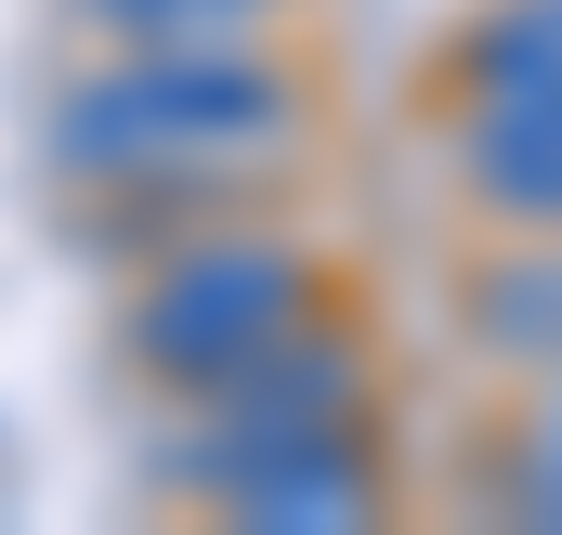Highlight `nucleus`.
I'll use <instances>...</instances> for the list:
<instances>
[{"label": "nucleus", "instance_id": "nucleus-9", "mask_svg": "<svg viewBox=\"0 0 562 535\" xmlns=\"http://www.w3.org/2000/svg\"><path fill=\"white\" fill-rule=\"evenodd\" d=\"M510 497H524V523H562V405L524 418V457H510Z\"/></svg>", "mask_w": 562, "mask_h": 535}, {"label": "nucleus", "instance_id": "nucleus-7", "mask_svg": "<svg viewBox=\"0 0 562 535\" xmlns=\"http://www.w3.org/2000/svg\"><path fill=\"white\" fill-rule=\"evenodd\" d=\"M471 327H484L497 353H562V249L471 274Z\"/></svg>", "mask_w": 562, "mask_h": 535}, {"label": "nucleus", "instance_id": "nucleus-2", "mask_svg": "<svg viewBox=\"0 0 562 535\" xmlns=\"http://www.w3.org/2000/svg\"><path fill=\"white\" fill-rule=\"evenodd\" d=\"M327 431H367V366H353V340L288 327L276 353H249V366H223V379L196 392V431L157 444V483L236 497L249 470H276L288 444H327Z\"/></svg>", "mask_w": 562, "mask_h": 535}, {"label": "nucleus", "instance_id": "nucleus-6", "mask_svg": "<svg viewBox=\"0 0 562 535\" xmlns=\"http://www.w3.org/2000/svg\"><path fill=\"white\" fill-rule=\"evenodd\" d=\"M458 66H471V92H562V0H497Z\"/></svg>", "mask_w": 562, "mask_h": 535}, {"label": "nucleus", "instance_id": "nucleus-5", "mask_svg": "<svg viewBox=\"0 0 562 535\" xmlns=\"http://www.w3.org/2000/svg\"><path fill=\"white\" fill-rule=\"evenodd\" d=\"M236 523H262V535H327V523H367L380 510V457H367V431H327V444H288L276 470H249L236 497H223Z\"/></svg>", "mask_w": 562, "mask_h": 535}, {"label": "nucleus", "instance_id": "nucleus-1", "mask_svg": "<svg viewBox=\"0 0 562 535\" xmlns=\"http://www.w3.org/2000/svg\"><path fill=\"white\" fill-rule=\"evenodd\" d=\"M301 132V92L276 66H236L223 39H132V66L79 79L53 105L66 170H119V183H183L210 157H262Z\"/></svg>", "mask_w": 562, "mask_h": 535}, {"label": "nucleus", "instance_id": "nucleus-8", "mask_svg": "<svg viewBox=\"0 0 562 535\" xmlns=\"http://www.w3.org/2000/svg\"><path fill=\"white\" fill-rule=\"evenodd\" d=\"M92 26H119V39H223V26H249L262 0H79Z\"/></svg>", "mask_w": 562, "mask_h": 535}, {"label": "nucleus", "instance_id": "nucleus-4", "mask_svg": "<svg viewBox=\"0 0 562 535\" xmlns=\"http://www.w3.org/2000/svg\"><path fill=\"white\" fill-rule=\"evenodd\" d=\"M458 170H471V196H484L497 223L562 236V92H484Z\"/></svg>", "mask_w": 562, "mask_h": 535}, {"label": "nucleus", "instance_id": "nucleus-3", "mask_svg": "<svg viewBox=\"0 0 562 535\" xmlns=\"http://www.w3.org/2000/svg\"><path fill=\"white\" fill-rule=\"evenodd\" d=\"M301 300H314V274L288 262L276 236H183L132 300V366L210 392L223 366H249V353H276L288 327H314Z\"/></svg>", "mask_w": 562, "mask_h": 535}]
</instances>
